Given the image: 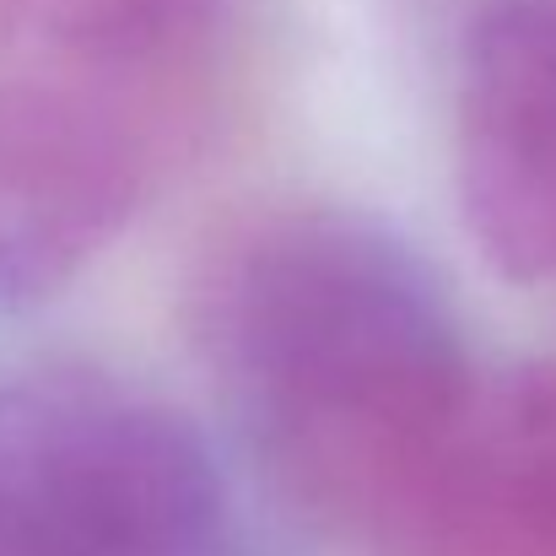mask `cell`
I'll use <instances>...</instances> for the list:
<instances>
[{
    "label": "cell",
    "mask_w": 556,
    "mask_h": 556,
    "mask_svg": "<svg viewBox=\"0 0 556 556\" xmlns=\"http://www.w3.org/2000/svg\"><path fill=\"white\" fill-rule=\"evenodd\" d=\"M194 341L281 486L319 519L394 541L470 389L427 265L346 211H287L194 281Z\"/></svg>",
    "instance_id": "cell-1"
},
{
    "label": "cell",
    "mask_w": 556,
    "mask_h": 556,
    "mask_svg": "<svg viewBox=\"0 0 556 556\" xmlns=\"http://www.w3.org/2000/svg\"><path fill=\"white\" fill-rule=\"evenodd\" d=\"M222 470L179 410L92 383H0V556H200Z\"/></svg>",
    "instance_id": "cell-2"
},
{
    "label": "cell",
    "mask_w": 556,
    "mask_h": 556,
    "mask_svg": "<svg viewBox=\"0 0 556 556\" xmlns=\"http://www.w3.org/2000/svg\"><path fill=\"white\" fill-rule=\"evenodd\" d=\"M147 168V130L114 81L0 76V303L76 281L141 205Z\"/></svg>",
    "instance_id": "cell-3"
},
{
    "label": "cell",
    "mask_w": 556,
    "mask_h": 556,
    "mask_svg": "<svg viewBox=\"0 0 556 556\" xmlns=\"http://www.w3.org/2000/svg\"><path fill=\"white\" fill-rule=\"evenodd\" d=\"M454 185L497 276L556 281V0H492L470 22Z\"/></svg>",
    "instance_id": "cell-4"
},
{
    "label": "cell",
    "mask_w": 556,
    "mask_h": 556,
    "mask_svg": "<svg viewBox=\"0 0 556 556\" xmlns=\"http://www.w3.org/2000/svg\"><path fill=\"white\" fill-rule=\"evenodd\" d=\"M389 546L410 556H556V363L470 378Z\"/></svg>",
    "instance_id": "cell-5"
},
{
    "label": "cell",
    "mask_w": 556,
    "mask_h": 556,
    "mask_svg": "<svg viewBox=\"0 0 556 556\" xmlns=\"http://www.w3.org/2000/svg\"><path fill=\"white\" fill-rule=\"evenodd\" d=\"M232 0H27L22 27H38L81 76L130 81L194 49Z\"/></svg>",
    "instance_id": "cell-6"
},
{
    "label": "cell",
    "mask_w": 556,
    "mask_h": 556,
    "mask_svg": "<svg viewBox=\"0 0 556 556\" xmlns=\"http://www.w3.org/2000/svg\"><path fill=\"white\" fill-rule=\"evenodd\" d=\"M22 5H27V0H0V38H11V33L22 27Z\"/></svg>",
    "instance_id": "cell-7"
}]
</instances>
